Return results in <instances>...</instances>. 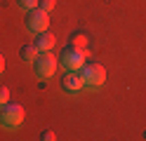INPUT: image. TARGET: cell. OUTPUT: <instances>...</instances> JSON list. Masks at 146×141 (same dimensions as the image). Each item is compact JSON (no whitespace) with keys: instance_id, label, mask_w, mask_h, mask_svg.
I'll return each instance as SVG.
<instances>
[{"instance_id":"obj_1","label":"cell","mask_w":146,"mask_h":141,"mask_svg":"<svg viewBox=\"0 0 146 141\" xmlns=\"http://www.w3.org/2000/svg\"><path fill=\"white\" fill-rule=\"evenodd\" d=\"M24 122V106L17 101H7L0 106V125L7 129H17Z\"/></svg>"},{"instance_id":"obj_2","label":"cell","mask_w":146,"mask_h":141,"mask_svg":"<svg viewBox=\"0 0 146 141\" xmlns=\"http://www.w3.org/2000/svg\"><path fill=\"white\" fill-rule=\"evenodd\" d=\"M80 75H83L85 87H90V89H99L106 80V71L99 61H85L83 68H80Z\"/></svg>"},{"instance_id":"obj_3","label":"cell","mask_w":146,"mask_h":141,"mask_svg":"<svg viewBox=\"0 0 146 141\" xmlns=\"http://www.w3.org/2000/svg\"><path fill=\"white\" fill-rule=\"evenodd\" d=\"M85 61H87V50H78V47H71V45H66L59 54V64L66 71H80Z\"/></svg>"},{"instance_id":"obj_4","label":"cell","mask_w":146,"mask_h":141,"mask_svg":"<svg viewBox=\"0 0 146 141\" xmlns=\"http://www.w3.org/2000/svg\"><path fill=\"white\" fill-rule=\"evenodd\" d=\"M50 12H45V9L40 7H33L26 12V19H24V24L26 28H29L31 33H42V31H47V26H50Z\"/></svg>"},{"instance_id":"obj_5","label":"cell","mask_w":146,"mask_h":141,"mask_svg":"<svg viewBox=\"0 0 146 141\" xmlns=\"http://www.w3.org/2000/svg\"><path fill=\"white\" fill-rule=\"evenodd\" d=\"M57 66H59V59H54V54H50V52H40L38 59L33 61L35 75H38V78H42V80L52 78L54 71H57Z\"/></svg>"},{"instance_id":"obj_6","label":"cell","mask_w":146,"mask_h":141,"mask_svg":"<svg viewBox=\"0 0 146 141\" xmlns=\"http://www.w3.org/2000/svg\"><path fill=\"white\" fill-rule=\"evenodd\" d=\"M85 87L83 82V75H80V71H66V75L61 78V89L66 94H76Z\"/></svg>"},{"instance_id":"obj_7","label":"cell","mask_w":146,"mask_h":141,"mask_svg":"<svg viewBox=\"0 0 146 141\" xmlns=\"http://www.w3.org/2000/svg\"><path fill=\"white\" fill-rule=\"evenodd\" d=\"M54 42H57V38H54V33L50 31H42V33H35V47H38L40 52H50Z\"/></svg>"},{"instance_id":"obj_8","label":"cell","mask_w":146,"mask_h":141,"mask_svg":"<svg viewBox=\"0 0 146 141\" xmlns=\"http://www.w3.org/2000/svg\"><path fill=\"white\" fill-rule=\"evenodd\" d=\"M38 54H40V50L35 47V42H33V45H24L21 50H19L21 61H26V64H33L35 59H38Z\"/></svg>"},{"instance_id":"obj_9","label":"cell","mask_w":146,"mask_h":141,"mask_svg":"<svg viewBox=\"0 0 146 141\" xmlns=\"http://www.w3.org/2000/svg\"><path fill=\"white\" fill-rule=\"evenodd\" d=\"M87 42H90L87 35L80 33V31L78 33H71V38H68V45L71 47H78V50H87Z\"/></svg>"},{"instance_id":"obj_10","label":"cell","mask_w":146,"mask_h":141,"mask_svg":"<svg viewBox=\"0 0 146 141\" xmlns=\"http://www.w3.org/2000/svg\"><path fill=\"white\" fill-rule=\"evenodd\" d=\"M17 5H19L21 9H26V12H29V9H33V7H38V0H14Z\"/></svg>"},{"instance_id":"obj_11","label":"cell","mask_w":146,"mask_h":141,"mask_svg":"<svg viewBox=\"0 0 146 141\" xmlns=\"http://www.w3.org/2000/svg\"><path fill=\"white\" fill-rule=\"evenodd\" d=\"M7 101H10V89H7L5 85H0V106L7 103Z\"/></svg>"},{"instance_id":"obj_12","label":"cell","mask_w":146,"mask_h":141,"mask_svg":"<svg viewBox=\"0 0 146 141\" xmlns=\"http://www.w3.org/2000/svg\"><path fill=\"white\" fill-rule=\"evenodd\" d=\"M38 7L45 9V12H50V9H54V0H38Z\"/></svg>"},{"instance_id":"obj_13","label":"cell","mask_w":146,"mask_h":141,"mask_svg":"<svg viewBox=\"0 0 146 141\" xmlns=\"http://www.w3.org/2000/svg\"><path fill=\"white\" fill-rule=\"evenodd\" d=\"M40 139H42V141H52V139H57V134H54L52 129H45L42 134H40Z\"/></svg>"},{"instance_id":"obj_14","label":"cell","mask_w":146,"mask_h":141,"mask_svg":"<svg viewBox=\"0 0 146 141\" xmlns=\"http://www.w3.org/2000/svg\"><path fill=\"white\" fill-rule=\"evenodd\" d=\"M5 71V56H3V52H0V73Z\"/></svg>"},{"instance_id":"obj_15","label":"cell","mask_w":146,"mask_h":141,"mask_svg":"<svg viewBox=\"0 0 146 141\" xmlns=\"http://www.w3.org/2000/svg\"><path fill=\"white\" fill-rule=\"evenodd\" d=\"M144 136H146V134H144Z\"/></svg>"}]
</instances>
